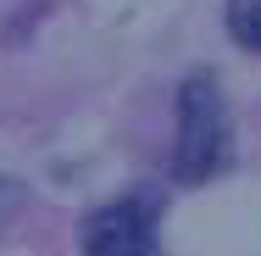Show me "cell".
I'll return each instance as SVG.
<instances>
[{"mask_svg": "<svg viewBox=\"0 0 261 256\" xmlns=\"http://www.w3.org/2000/svg\"><path fill=\"white\" fill-rule=\"evenodd\" d=\"M228 34L233 45L261 56V0H228Z\"/></svg>", "mask_w": 261, "mask_h": 256, "instance_id": "3957f363", "label": "cell"}, {"mask_svg": "<svg viewBox=\"0 0 261 256\" xmlns=\"http://www.w3.org/2000/svg\"><path fill=\"white\" fill-rule=\"evenodd\" d=\"M22 201H28V190H22V178H11V173H0V234L11 228V217L22 212Z\"/></svg>", "mask_w": 261, "mask_h": 256, "instance_id": "277c9868", "label": "cell"}, {"mask_svg": "<svg viewBox=\"0 0 261 256\" xmlns=\"http://www.w3.org/2000/svg\"><path fill=\"white\" fill-rule=\"evenodd\" d=\"M228 101L211 73H189L178 84V145H172V173L184 184H206L211 173L228 167Z\"/></svg>", "mask_w": 261, "mask_h": 256, "instance_id": "6da1fadb", "label": "cell"}, {"mask_svg": "<svg viewBox=\"0 0 261 256\" xmlns=\"http://www.w3.org/2000/svg\"><path fill=\"white\" fill-rule=\"evenodd\" d=\"M84 256H156V206L145 195H128L89 212Z\"/></svg>", "mask_w": 261, "mask_h": 256, "instance_id": "7a4b0ae2", "label": "cell"}]
</instances>
